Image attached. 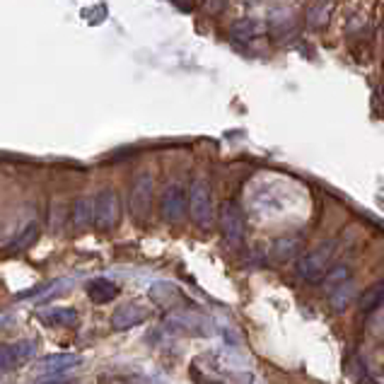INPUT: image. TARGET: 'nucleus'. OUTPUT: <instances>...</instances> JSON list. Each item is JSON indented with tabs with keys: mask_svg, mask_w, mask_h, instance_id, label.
Wrapping results in <instances>:
<instances>
[{
	"mask_svg": "<svg viewBox=\"0 0 384 384\" xmlns=\"http://www.w3.org/2000/svg\"><path fill=\"white\" fill-rule=\"evenodd\" d=\"M145 317H147L145 309L138 307V304H133V302H128L114 312V317H111V327H114L116 331H128V329H133V327H138V324L145 322Z\"/></svg>",
	"mask_w": 384,
	"mask_h": 384,
	"instance_id": "obj_8",
	"label": "nucleus"
},
{
	"mask_svg": "<svg viewBox=\"0 0 384 384\" xmlns=\"http://www.w3.org/2000/svg\"><path fill=\"white\" fill-rule=\"evenodd\" d=\"M189 205H191V218L199 228L208 230L213 225L215 215H213V196H210V186L208 181L196 179L191 184V194H189Z\"/></svg>",
	"mask_w": 384,
	"mask_h": 384,
	"instance_id": "obj_1",
	"label": "nucleus"
},
{
	"mask_svg": "<svg viewBox=\"0 0 384 384\" xmlns=\"http://www.w3.org/2000/svg\"><path fill=\"white\" fill-rule=\"evenodd\" d=\"M39 319L44 324H56V327H73L77 322V312L73 307H53V309H42Z\"/></svg>",
	"mask_w": 384,
	"mask_h": 384,
	"instance_id": "obj_11",
	"label": "nucleus"
},
{
	"mask_svg": "<svg viewBox=\"0 0 384 384\" xmlns=\"http://www.w3.org/2000/svg\"><path fill=\"white\" fill-rule=\"evenodd\" d=\"M37 237H39V225L32 223L22 235H19L17 239H15L12 244H10V249H27V247H32V244L37 242Z\"/></svg>",
	"mask_w": 384,
	"mask_h": 384,
	"instance_id": "obj_14",
	"label": "nucleus"
},
{
	"mask_svg": "<svg viewBox=\"0 0 384 384\" xmlns=\"http://www.w3.org/2000/svg\"><path fill=\"white\" fill-rule=\"evenodd\" d=\"M119 220H121L119 194L111 189L102 191L95 199V218H92V223H95L97 230H102V232H109V230H114L116 225H119Z\"/></svg>",
	"mask_w": 384,
	"mask_h": 384,
	"instance_id": "obj_3",
	"label": "nucleus"
},
{
	"mask_svg": "<svg viewBox=\"0 0 384 384\" xmlns=\"http://www.w3.org/2000/svg\"><path fill=\"white\" fill-rule=\"evenodd\" d=\"M150 205H152V176L140 174L131 194V210L136 218H145Z\"/></svg>",
	"mask_w": 384,
	"mask_h": 384,
	"instance_id": "obj_7",
	"label": "nucleus"
},
{
	"mask_svg": "<svg viewBox=\"0 0 384 384\" xmlns=\"http://www.w3.org/2000/svg\"><path fill=\"white\" fill-rule=\"evenodd\" d=\"M19 365L12 346H0V372H12Z\"/></svg>",
	"mask_w": 384,
	"mask_h": 384,
	"instance_id": "obj_15",
	"label": "nucleus"
},
{
	"mask_svg": "<svg viewBox=\"0 0 384 384\" xmlns=\"http://www.w3.org/2000/svg\"><path fill=\"white\" fill-rule=\"evenodd\" d=\"M324 275H327V288H333V285H338V283H343V280L351 278V268L343 266V264H338L336 268L327 271Z\"/></svg>",
	"mask_w": 384,
	"mask_h": 384,
	"instance_id": "obj_17",
	"label": "nucleus"
},
{
	"mask_svg": "<svg viewBox=\"0 0 384 384\" xmlns=\"http://www.w3.org/2000/svg\"><path fill=\"white\" fill-rule=\"evenodd\" d=\"M87 295H90L92 302L107 304V302H111L116 295H119V285L111 283L109 278H95V280L87 283Z\"/></svg>",
	"mask_w": 384,
	"mask_h": 384,
	"instance_id": "obj_9",
	"label": "nucleus"
},
{
	"mask_svg": "<svg viewBox=\"0 0 384 384\" xmlns=\"http://www.w3.org/2000/svg\"><path fill=\"white\" fill-rule=\"evenodd\" d=\"M73 228L75 230H85L92 225V218H95V201L90 196H82L73 203Z\"/></svg>",
	"mask_w": 384,
	"mask_h": 384,
	"instance_id": "obj_10",
	"label": "nucleus"
},
{
	"mask_svg": "<svg viewBox=\"0 0 384 384\" xmlns=\"http://www.w3.org/2000/svg\"><path fill=\"white\" fill-rule=\"evenodd\" d=\"M220 230L230 247H239L244 239V215L235 201H225L220 205Z\"/></svg>",
	"mask_w": 384,
	"mask_h": 384,
	"instance_id": "obj_4",
	"label": "nucleus"
},
{
	"mask_svg": "<svg viewBox=\"0 0 384 384\" xmlns=\"http://www.w3.org/2000/svg\"><path fill=\"white\" fill-rule=\"evenodd\" d=\"M351 298H353V280H343V283L333 285V288H329V302H331V307L336 309V312H343V309L351 304Z\"/></svg>",
	"mask_w": 384,
	"mask_h": 384,
	"instance_id": "obj_12",
	"label": "nucleus"
},
{
	"mask_svg": "<svg viewBox=\"0 0 384 384\" xmlns=\"http://www.w3.org/2000/svg\"><path fill=\"white\" fill-rule=\"evenodd\" d=\"M382 298H384V285L377 283L372 290H365L360 298V309L363 312H377L382 304Z\"/></svg>",
	"mask_w": 384,
	"mask_h": 384,
	"instance_id": "obj_13",
	"label": "nucleus"
},
{
	"mask_svg": "<svg viewBox=\"0 0 384 384\" xmlns=\"http://www.w3.org/2000/svg\"><path fill=\"white\" fill-rule=\"evenodd\" d=\"M157 288H160V290H172V295H170V298H179V290H176L174 288V285H170V283H160V285H157ZM152 300H155V302H165V293H157V290L155 288H152Z\"/></svg>",
	"mask_w": 384,
	"mask_h": 384,
	"instance_id": "obj_18",
	"label": "nucleus"
},
{
	"mask_svg": "<svg viewBox=\"0 0 384 384\" xmlns=\"http://www.w3.org/2000/svg\"><path fill=\"white\" fill-rule=\"evenodd\" d=\"M80 356L75 353H53V356H46L39 360L37 365V380L48 382V380H63L66 372H71L73 367L80 365Z\"/></svg>",
	"mask_w": 384,
	"mask_h": 384,
	"instance_id": "obj_5",
	"label": "nucleus"
},
{
	"mask_svg": "<svg viewBox=\"0 0 384 384\" xmlns=\"http://www.w3.org/2000/svg\"><path fill=\"white\" fill-rule=\"evenodd\" d=\"M186 205H189V199H186L184 189L179 184H172L170 189L162 194L160 201V210L165 215L167 223H179L186 213Z\"/></svg>",
	"mask_w": 384,
	"mask_h": 384,
	"instance_id": "obj_6",
	"label": "nucleus"
},
{
	"mask_svg": "<svg viewBox=\"0 0 384 384\" xmlns=\"http://www.w3.org/2000/svg\"><path fill=\"white\" fill-rule=\"evenodd\" d=\"M333 256V244L327 242L314 252L300 256L298 261V275L307 283H319L324 278V273L329 271V261Z\"/></svg>",
	"mask_w": 384,
	"mask_h": 384,
	"instance_id": "obj_2",
	"label": "nucleus"
},
{
	"mask_svg": "<svg viewBox=\"0 0 384 384\" xmlns=\"http://www.w3.org/2000/svg\"><path fill=\"white\" fill-rule=\"evenodd\" d=\"M12 348H15V353H17V360L19 363H27V360H32V358L37 356V343L29 341V338L12 343Z\"/></svg>",
	"mask_w": 384,
	"mask_h": 384,
	"instance_id": "obj_16",
	"label": "nucleus"
}]
</instances>
